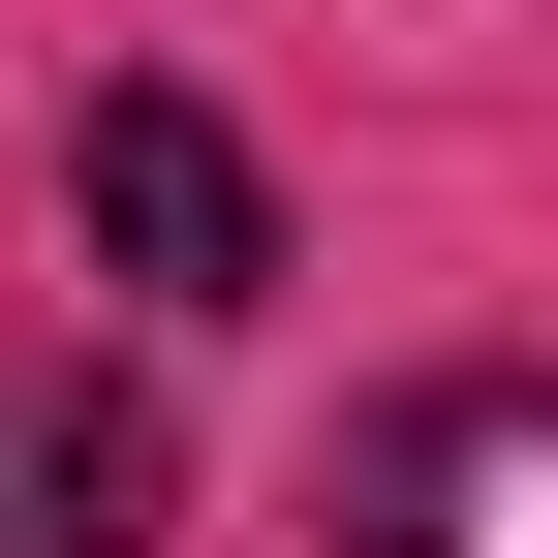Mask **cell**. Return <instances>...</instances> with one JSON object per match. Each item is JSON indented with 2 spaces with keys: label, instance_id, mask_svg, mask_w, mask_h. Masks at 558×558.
<instances>
[{
  "label": "cell",
  "instance_id": "6da1fadb",
  "mask_svg": "<svg viewBox=\"0 0 558 558\" xmlns=\"http://www.w3.org/2000/svg\"><path fill=\"white\" fill-rule=\"evenodd\" d=\"M62 186H94V248L156 279V311H248V279H279V186H248L218 94H94V156H62Z\"/></svg>",
  "mask_w": 558,
  "mask_h": 558
},
{
  "label": "cell",
  "instance_id": "7a4b0ae2",
  "mask_svg": "<svg viewBox=\"0 0 558 558\" xmlns=\"http://www.w3.org/2000/svg\"><path fill=\"white\" fill-rule=\"evenodd\" d=\"M341 558H558V373H465L373 435V497H341Z\"/></svg>",
  "mask_w": 558,
  "mask_h": 558
},
{
  "label": "cell",
  "instance_id": "3957f363",
  "mask_svg": "<svg viewBox=\"0 0 558 558\" xmlns=\"http://www.w3.org/2000/svg\"><path fill=\"white\" fill-rule=\"evenodd\" d=\"M0 558H156V435L94 373H0Z\"/></svg>",
  "mask_w": 558,
  "mask_h": 558
}]
</instances>
